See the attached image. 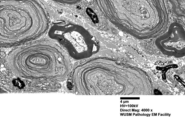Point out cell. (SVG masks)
Masks as SVG:
<instances>
[{
    "mask_svg": "<svg viewBox=\"0 0 185 121\" xmlns=\"http://www.w3.org/2000/svg\"><path fill=\"white\" fill-rule=\"evenodd\" d=\"M61 4L66 5H72L77 3L82 0H52Z\"/></svg>",
    "mask_w": 185,
    "mask_h": 121,
    "instance_id": "277c9868",
    "label": "cell"
},
{
    "mask_svg": "<svg viewBox=\"0 0 185 121\" xmlns=\"http://www.w3.org/2000/svg\"><path fill=\"white\" fill-rule=\"evenodd\" d=\"M49 38L64 47L68 55L76 60L89 58L97 53L100 46L84 28L69 21L58 19L52 22Z\"/></svg>",
    "mask_w": 185,
    "mask_h": 121,
    "instance_id": "3957f363",
    "label": "cell"
},
{
    "mask_svg": "<svg viewBox=\"0 0 185 121\" xmlns=\"http://www.w3.org/2000/svg\"><path fill=\"white\" fill-rule=\"evenodd\" d=\"M0 45L13 48L43 38L52 22L39 0H0Z\"/></svg>",
    "mask_w": 185,
    "mask_h": 121,
    "instance_id": "7a4b0ae2",
    "label": "cell"
},
{
    "mask_svg": "<svg viewBox=\"0 0 185 121\" xmlns=\"http://www.w3.org/2000/svg\"><path fill=\"white\" fill-rule=\"evenodd\" d=\"M6 62L14 76L30 80L63 81L72 70L69 56L56 41L49 38L12 48Z\"/></svg>",
    "mask_w": 185,
    "mask_h": 121,
    "instance_id": "6da1fadb",
    "label": "cell"
}]
</instances>
